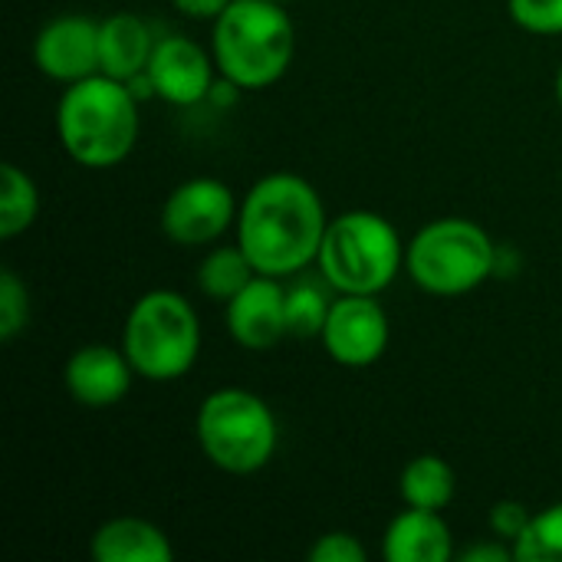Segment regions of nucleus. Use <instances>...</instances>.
Wrapping results in <instances>:
<instances>
[{"mask_svg":"<svg viewBox=\"0 0 562 562\" xmlns=\"http://www.w3.org/2000/svg\"><path fill=\"white\" fill-rule=\"evenodd\" d=\"M234 227L257 273L293 280L316 263L329 214L306 178L270 171L244 194Z\"/></svg>","mask_w":562,"mask_h":562,"instance_id":"1","label":"nucleus"},{"mask_svg":"<svg viewBox=\"0 0 562 562\" xmlns=\"http://www.w3.org/2000/svg\"><path fill=\"white\" fill-rule=\"evenodd\" d=\"M56 135L76 165L115 168L138 142V95L105 72L69 82L56 105Z\"/></svg>","mask_w":562,"mask_h":562,"instance_id":"2","label":"nucleus"},{"mask_svg":"<svg viewBox=\"0 0 562 562\" xmlns=\"http://www.w3.org/2000/svg\"><path fill=\"white\" fill-rule=\"evenodd\" d=\"M211 53L224 82L237 89H270L286 76L296 53V26L286 3L231 0L214 20Z\"/></svg>","mask_w":562,"mask_h":562,"instance_id":"3","label":"nucleus"},{"mask_svg":"<svg viewBox=\"0 0 562 562\" xmlns=\"http://www.w3.org/2000/svg\"><path fill=\"white\" fill-rule=\"evenodd\" d=\"M316 267L336 293L379 296L405 270V240L389 217L346 211L329 217Z\"/></svg>","mask_w":562,"mask_h":562,"instance_id":"4","label":"nucleus"},{"mask_svg":"<svg viewBox=\"0 0 562 562\" xmlns=\"http://www.w3.org/2000/svg\"><path fill=\"white\" fill-rule=\"evenodd\" d=\"M122 349L145 382L184 379L201 352V319L178 290H148L125 316Z\"/></svg>","mask_w":562,"mask_h":562,"instance_id":"5","label":"nucleus"},{"mask_svg":"<svg viewBox=\"0 0 562 562\" xmlns=\"http://www.w3.org/2000/svg\"><path fill=\"white\" fill-rule=\"evenodd\" d=\"M194 438L201 454L224 474L263 471L280 445L273 408L247 389L211 392L194 415Z\"/></svg>","mask_w":562,"mask_h":562,"instance_id":"6","label":"nucleus"},{"mask_svg":"<svg viewBox=\"0 0 562 562\" xmlns=\"http://www.w3.org/2000/svg\"><path fill=\"white\" fill-rule=\"evenodd\" d=\"M497 247L468 217H435L405 244V273L431 296H464L491 280Z\"/></svg>","mask_w":562,"mask_h":562,"instance_id":"7","label":"nucleus"},{"mask_svg":"<svg viewBox=\"0 0 562 562\" xmlns=\"http://www.w3.org/2000/svg\"><path fill=\"white\" fill-rule=\"evenodd\" d=\"M237 198L221 178H188L161 204V234L178 247H207L237 224Z\"/></svg>","mask_w":562,"mask_h":562,"instance_id":"8","label":"nucleus"},{"mask_svg":"<svg viewBox=\"0 0 562 562\" xmlns=\"http://www.w3.org/2000/svg\"><path fill=\"white\" fill-rule=\"evenodd\" d=\"M392 339V323L385 306L375 296L336 293L319 342L336 366L369 369L375 366Z\"/></svg>","mask_w":562,"mask_h":562,"instance_id":"9","label":"nucleus"},{"mask_svg":"<svg viewBox=\"0 0 562 562\" xmlns=\"http://www.w3.org/2000/svg\"><path fill=\"white\" fill-rule=\"evenodd\" d=\"M214 72H217L214 53H207L201 43L181 33L161 36L145 69L151 92L168 105H181V109L198 105L214 92Z\"/></svg>","mask_w":562,"mask_h":562,"instance_id":"10","label":"nucleus"},{"mask_svg":"<svg viewBox=\"0 0 562 562\" xmlns=\"http://www.w3.org/2000/svg\"><path fill=\"white\" fill-rule=\"evenodd\" d=\"M33 63L53 82H79L99 72V23L82 13H63L40 26Z\"/></svg>","mask_w":562,"mask_h":562,"instance_id":"11","label":"nucleus"},{"mask_svg":"<svg viewBox=\"0 0 562 562\" xmlns=\"http://www.w3.org/2000/svg\"><path fill=\"white\" fill-rule=\"evenodd\" d=\"M227 336L247 352H267L290 336L286 283L277 277H254L231 303H224Z\"/></svg>","mask_w":562,"mask_h":562,"instance_id":"12","label":"nucleus"},{"mask_svg":"<svg viewBox=\"0 0 562 562\" xmlns=\"http://www.w3.org/2000/svg\"><path fill=\"white\" fill-rule=\"evenodd\" d=\"M132 379H135V369H132L125 349L122 346L115 349L105 342L76 349L63 369V385H66L69 398L89 412L119 405L128 395Z\"/></svg>","mask_w":562,"mask_h":562,"instance_id":"13","label":"nucleus"},{"mask_svg":"<svg viewBox=\"0 0 562 562\" xmlns=\"http://www.w3.org/2000/svg\"><path fill=\"white\" fill-rule=\"evenodd\" d=\"M454 557V533L438 510L408 507L392 517L382 533L385 562H448Z\"/></svg>","mask_w":562,"mask_h":562,"instance_id":"14","label":"nucleus"},{"mask_svg":"<svg viewBox=\"0 0 562 562\" xmlns=\"http://www.w3.org/2000/svg\"><path fill=\"white\" fill-rule=\"evenodd\" d=\"M95 562H171L175 547L168 533L142 517H112L95 527L89 540Z\"/></svg>","mask_w":562,"mask_h":562,"instance_id":"15","label":"nucleus"},{"mask_svg":"<svg viewBox=\"0 0 562 562\" xmlns=\"http://www.w3.org/2000/svg\"><path fill=\"white\" fill-rule=\"evenodd\" d=\"M155 36L138 13H112L99 23V72L132 82L148 69Z\"/></svg>","mask_w":562,"mask_h":562,"instance_id":"16","label":"nucleus"},{"mask_svg":"<svg viewBox=\"0 0 562 562\" xmlns=\"http://www.w3.org/2000/svg\"><path fill=\"white\" fill-rule=\"evenodd\" d=\"M454 471L448 461H441L438 454H418L405 464L402 481H398V494L405 501V507H418V510H445L454 501Z\"/></svg>","mask_w":562,"mask_h":562,"instance_id":"17","label":"nucleus"},{"mask_svg":"<svg viewBox=\"0 0 562 562\" xmlns=\"http://www.w3.org/2000/svg\"><path fill=\"white\" fill-rule=\"evenodd\" d=\"M254 277H260V273H257V267L250 263V257L244 254L240 244L214 247L198 263V290L207 300H217V303H231Z\"/></svg>","mask_w":562,"mask_h":562,"instance_id":"18","label":"nucleus"},{"mask_svg":"<svg viewBox=\"0 0 562 562\" xmlns=\"http://www.w3.org/2000/svg\"><path fill=\"white\" fill-rule=\"evenodd\" d=\"M36 214H40V191L33 178L13 161H7L0 168V237L3 240L20 237L23 231L33 227Z\"/></svg>","mask_w":562,"mask_h":562,"instance_id":"19","label":"nucleus"},{"mask_svg":"<svg viewBox=\"0 0 562 562\" xmlns=\"http://www.w3.org/2000/svg\"><path fill=\"white\" fill-rule=\"evenodd\" d=\"M336 290L323 280H306V277H293L286 286V323H290V336L300 339H319L326 316L333 310V296Z\"/></svg>","mask_w":562,"mask_h":562,"instance_id":"20","label":"nucleus"},{"mask_svg":"<svg viewBox=\"0 0 562 562\" xmlns=\"http://www.w3.org/2000/svg\"><path fill=\"white\" fill-rule=\"evenodd\" d=\"M514 557L517 562H562V501L533 514L514 543Z\"/></svg>","mask_w":562,"mask_h":562,"instance_id":"21","label":"nucleus"},{"mask_svg":"<svg viewBox=\"0 0 562 562\" xmlns=\"http://www.w3.org/2000/svg\"><path fill=\"white\" fill-rule=\"evenodd\" d=\"M30 326V293L13 270H0V339L13 342Z\"/></svg>","mask_w":562,"mask_h":562,"instance_id":"22","label":"nucleus"},{"mask_svg":"<svg viewBox=\"0 0 562 562\" xmlns=\"http://www.w3.org/2000/svg\"><path fill=\"white\" fill-rule=\"evenodd\" d=\"M507 10L533 36H562V0H507Z\"/></svg>","mask_w":562,"mask_h":562,"instance_id":"23","label":"nucleus"},{"mask_svg":"<svg viewBox=\"0 0 562 562\" xmlns=\"http://www.w3.org/2000/svg\"><path fill=\"white\" fill-rule=\"evenodd\" d=\"M530 520H533V514H530L527 504H520V501H501V504H494L491 514H487L491 537H497V540H504V543H510V547L520 540V533L530 527Z\"/></svg>","mask_w":562,"mask_h":562,"instance_id":"24","label":"nucleus"},{"mask_svg":"<svg viewBox=\"0 0 562 562\" xmlns=\"http://www.w3.org/2000/svg\"><path fill=\"white\" fill-rule=\"evenodd\" d=\"M313 562H366L369 557V550L359 543V537H352V533H323L313 547H310V553H306Z\"/></svg>","mask_w":562,"mask_h":562,"instance_id":"25","label":"nucleus"},{"mask_svg":"<svg viewBox=\"0 0 562 562\" xmlns=\"http://www.w3.org/2000/svg\"><path fill=\"white\" fill-rule=\"evenodd\" d=\"M458 560L461 562H517L514 557V547L510 543H504V540H487V543H477V547H468V550H461L458 553Z\"/></svg>","mask_w":562,"mask_h":562,"instance_id":"26","label":"nucleus"},{"mask_svg":"<svg viewBox=\"0 0 562 562\" xmlns=\"http://www.w3.org/2000/svg\"><path fill=\"white\" fill-rule=\"evenodd\" d=\"M171 7L181 16H188V20H207V23H214L231 7V0H171Z\"/></svg>","mask_w":562,"mask_h":562,"instance_id":"27","label":"nucleus"},{"mask_svg":"<svg viewBox=\"0 0 562 562\" xmlns=\"http://www.w3.org/2000/svg\"><path fill=\"white\" fill-rule=\"evenodd\" d=\"M557 99H560V109H562V66H560V72H557Z\"/></svg>","mask_w":562,"mask_h":562,"instance_id":"28","label":"nucleus"},{"mask_svg":"<svg viewBox=\"0 0 562 562\" xmlns=\"http://www.w3.org/2000/svg\"><path fill=\"white\" fill-rule=\"evenodd\" d=\"M273 3H293V0H273Z\"/></svg>","mask_w":562,"mask_h":562,"instance_id":"29","label":"nucleus"}]
</instances>
